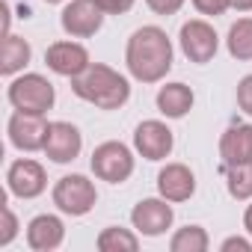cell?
<instances>
[{"label":"cell","mask_w":252,"mask_h":252,"mask_svg":"<svg viewBox=\"0 0 252 252\" xmlns=\"http://www.w3.org/2000/svg\"><path fill=\"white\" fill-rule=\"evenodd\" d=\"M83 149V137L71 122H51L48 140H45V155L54 163H71Z\"/></svg>","instance_id":"cell-13"},{"label":"cell","mask_w":252,"mask_h":252,"mask_svg":"<svg viewBox=\"0 0 252 252\" xmlns=\"http://www.w3.org/2000/svg\"><path fill=\"white\" fill-rule=\"evenodd\" d=\"M172 220H175V211H172L169 199H163V196H160V199H143V202H137L134 211H131L134 228H137L140 234H146V237L163 234V231L172 225Z\"/></svg>","instance_id":"cell-8"},{"label":"cell","mask_w":252,"mask_h":252,"mask_svg":"<svg viewBox=\"0 0 252 252\" xmlns=\"http://www.w3.org/2000/svg\"><path fill=\"white\" fill-rule=\"evenodd\" d=\"M45 63L60 77H77L89 68V51L77 42H54L45 51Z\"/></svg>","instance_id":"cell-12"},{"label":"cell","mask_w":252,"mask_h":252,"mask_svg":"<svg viewBox=\"0 0 252 252\" xmlns=\"http://www.w3.org/2000/svg\"><path fill=\"white\" fill-rule=\"evenodd\" d=\"M95 3L101 6L104 15H125V12H131L137 0H95Z\"/></svg>","instance_id":"cell-25"},{"label":"cell","mask_w":252,"mask_h":252,"mask_svg":"<svg viewBox=\"0 0 252 252\" xmlns=\"http://www.w3.org/2000/svg\"><path fill=\"white\" fill-rule=\"evenodd\" d=\"M71 89L77 98H83L101 110H119L131 98V83L104 63H89V68L83 74L71 77Z\"/></svg>","instance_id":"cell-2"},{"label":"cell","mask_w":252,"mask_h":252,"mask_svg":"<svg viewBox=\"0 0 252 252\" xmlns=\"http://www.w3.org/2000/svg\"><path fill=\"white\" fill-rule=\"evenodd\" d=\"M65 237V225L54 214H39L27 225V246L36 252H54Z\"/></svg>","instance_id":"cell-15"},{"label":"cell","mask_w":252,"mask_h":252,"mask_svg":"<svg viewBox=\"0 0 252 252\" xmlns=\"http://www.w3.org/2000/svg\"><path fill=\"white\" fill-rule=\"evenodd\" d=\"M45 3H63V0H45Z\"/></svg>","instance_id":"cell-31"},{"label":"cell","mask_w":252,"mask_h":252,"mask_svg":"<svg viewBox=\"0 0 252 252\" xmlns=\"http://www.w3.org/2000/svg\"><path fill=\"white\" fill-rule=\"evenodd\" d=\"M6 184H9V193L18 196V199H36L45 193L48 187V175H45V166L30 160V158H21L9 166L6 172Z\"/></svg>","instance_id":"cell-11"},{"label":"cell","mask_w":252,"mask_h":252,"mask_svg":"<svg viewBox=\"0 0 252 252\" xmlns=\"http://www.w3.org/2000/svg\"><path fill=\"white\" fill-rule=\"evenodd\" d=\"M60 24H63V30L68 36L89 39V36H95L101 30L104 12H101V6L95 3V0H71V3L63 9V15H60Z\"/></svg>","instance_id":"cell-7"},{"label":"cell","mask_w":252,"mask_h":252,"mask_svg":"<svg viewBox=\"0 0 252 252\" xmlns=\"http://www.w3.org/2000/svg\"><path fill=\"white\" fill-rule=\"evenodd\" d=\"M158 110L166 119H184L193 110V89L187 83H166V86H160Z\"/></svg>","instance_id":"cell-17"},{"label":"cell","mask_w":252,"mask_h":252,"mask_svg":"<svg viewBox=\"0 0 252 252\" xmlns=\"http://www.w3.org/2000/svg\"><path fill=\"white\" fill-rule=\"evenodd\" d=\"M193 6L202 15H222L225 9H231V0H193Z\"/></svg>","instance_id":"cell-26"},{"label":"cell","mask_w":252,"mask_h":252,"mask_svg":"<svg viewBox=\"0 0 252 252\" xmlns=\"http://www.w3.org/2000/svg\"><path fill=\"white\" fill-rule=\"evenodd\" d=\"M149 9L158 12V15H175L181 6H184V0H146Z\"/></svg>","instance_id":"cell-27"},{"label":"cell","mask_w":252,"mask_h":252,"mask_svg":"<svg viewBox=\"0 0 252 252\" xmlns=\"http://www.w3.org/2000/svg\"><path fill=\"white\" fill-rule=\"evenodd\" d=\"M158 193L169 202H187L196 193V175L184 163H166L158 172Z\"/></svg>","instance_id":"cell-14"},{"label":"cell","mask_w":252,"mask_h":252,"mask_svg":"<svg viewBox=\"0 0 252 252\" xmlns=\"http://www.w3.org/2000/svg\"><path fill=\"white\" fill-rule=\"evenodd\" d=\"M220 249H222V252H234V249H240V252H252V243H249L246 237H228V240H222Z\"/></svg>","instance_id":"cell-28"},{"label":"cell","mask_w":252,"mask_h":252,"mask_svg":"<svg viewBox=\"0 0 252 252\" xmlns=\"http://www.w3.org/2000/svg\"><path fill=\"white\" fill-rule=\"evenodd\" d=\"M172 146H175V137H172V131L166 128L163 122L146 119V122L137 125V131H134V149L146 160H163V158H169Z\"/></svg>","instance_id":"cell-9"},{"label":"cell","mask_w":252,"mask_h":252,"mask_svg":"<svg viewBox=\"0 0 252 252\" xmlns=\"http://www.w3.org/2000/svg\"><path fill=\"white\" fill-rule=\"evenodd\" d=\"M225 187H228V196L237 199V202L252 199V163H234V166H228Z\"/></svg>","instance_id":"cell-22"},{"label":"cell","mask_w":252,"mask_h":252,"mask_svg":"<svg viewBox=\"0 0 252 252\" xmlns=\"http://www.w3.org/2000/svg\"><path fill=\"white\" fill-rule=\"evenodd\" d=\"M51 122H45L39 113H15L9 119V143L21 152H39L45 149Z\"/></svg>","instance_id":"cell-10"},{"label":"cell","mask_w":252,"mask_h":252,"mask_svg":"<svg viewBox=\"0 0 252 252\" xmlns=\"http://www.w3.org/2000/svg\"><path fill=\"white\" fill-rule=\"evenodd\" d=\"M30 57H33V51H30L27 39L12 36V33L3 36V51H0V74H6V77L18 74L30 63Z\"/></svg>","instance_id":"cell-18"},{"label":"cell","mask_w":252,"mask_h":252,"mask_svg":"<svg viewBox=\"0 0 252 252\" xmlns=\"http://www.w3.org/2000/svg\"><path fill=\"white\" fill-rule=\"evenodd\" d=\"M243 225H246V231L252 234V205L246 208V214H243Z\"/></svg>","instance_id":"cell-30"},{"label":"cell","mask_w":252,"mask_h":252,"mask_svg":"<svg viewBox=\"0 0 252 252\" xmlns=\"http://www.w3.org/2000/svg\"><path fill=\"white\" fill-rule=\"evenodd\" d=\"M225 45H228V54H231L234 60H240V63L252 60V18L234 21V24L228 27Z\"/></svg>","instance_id":"cell-20"},{"label":"cell","mask_w":252,"mask_h":252,"mask_svg":"<svg viewBox=\"0 0 252 252\" xmlns=\"http://www.w3.org/2000/svg\"><path fill=\"white\" fill-rule=\"evenodd\" d=\"M237 107L252 116V74H246L240 83H237Z\"/></svg>","instance_id":"cell-24"},{"label":"cell","mask_w":252,"mask_h":252,"mask_svg":"<svg viewBox=\"0 0 252 252\" xmlns=\"http://www.w3.org/2000/svg\"><path fill=\"white\" fill-rule=\"evenodd\" d=\"M95 243L101 252H137L140 249V237L131 228H119V225L104 228Z\"/></svg>","instance_id":"cell-19"},{"label":"cell","mask_w":252,"mask_h":252,"mask_svg":"<svg viewBox=\"0 0 252 252\" xmlns=\"http://www.w3.org/2000/svg\"><path fill=\"white\" fill-rule=\"evenodd\" d=\"M234 12H252V0H231Z\"/></svg>","instance_id":"cell-29"},{"label":"cell","mask_w":252,"mask_h":252,"mask_svg":"<svg viewBox=\"0 0 252 252\" xmlns=\"http://www.w3.org/2000/svg\"><path fill=\"white\" fill-rule=\"evenodd\" d=\"M125 63L134 80L140 83H158L166 77V71L172 68V42L169 36L149 24L134 30V36L128 39V51H125Z\"/></svg>","instance_id":"cell-1"},{"label":"cell","mask_w":252,"mask_h":252,"mask_svg":"<svg viewBox=\"0 0 252 252\" xmlns=\"http://www.w3.org/2000/svg\"><path fill=\"white\" fill-rule=\"evenodd\" d=\"M57 101V92L48 77L42 74H21L9 83V104L21 113H39L45 116Z\"/></svg>","instance_id":"cell-3"},{"label":"cell","mask_w":252,"mask_h":252,"mask_svg":"<svg viewBox=\"0 0 252 252\" xmlns=\"http://www.w3.org/2000/svg\"><path fill=\"white\" fill-rule=\"evenodd\" d=\"M220 158L225 166L252 163V125H231L220 137Z\"/></svg>","instance_id":"cell-16"},{"label":"cell","mask_w":252,"mask_h":252,"mask_svg":"<svg viewBox=\"0 0 252 252\" xmlns=\"http://www.w3.org/2000/svg\"><path fill=\"white\" fill-rule=\"evenodd\" d=\"M178 42H181L184 57H187L190 63H196V65L211 63V60L217 57V48H220L217 30H214L208 21H202V18L187 21V24L181 27V33H178Z\"/></svg>","instance_id":"cell-6"},{"label":"cell","mask_w":252,"mask_h":252,"mask_svg":"<svg viewBox=\"0 0 252 252\" xmlns=\"http://www.w3.org/2000/svg\"><path fill=\"white\" fill-rule=\"evenodd\" d=\"M15 234H18V220L12 214V208L3 205V231H0V246H9L15 240Z\"/></svg>","instance_id":"cell-23"},{"label":"cell","mask_w":252,"mask_h":252,"mask_svg":"<svg viewBox=\"0 0 252 252\" xmlns=\"http://www.w3.org/2000/svg\"><path fill=\"white\" fill-rule=\"evenodd\" d=\"M54 205L63 211V214H71V217H83L95 208L98 202V193H95V184L86 178V175H63L57 184H54Z\"/></svg>","instance_id":"cell-4"},{"label":"cell","mask_w":252,"mask_h":252,"mask_svg":"<svg viewBox=\"0 0 252 252\" xmlns=\"http://www.w3.org/2000/svg\"><path fill=\"white\" fill-rule=\"evenodd\" d=\"M208 246H211V240H208V231L202 225H184L169 240L172 252H205Z\"/></svg>","instance_id":"cell-21"},{"label":"cell","mask_w":252,"mask_h":252,"mask_svg":"<svg viewBox=\"0 0 252 252\" xmlns=\"http://www.w3.org/2000/svg\"><path fill=\"white\" fill-rule=\"evenodd\" d=\"M92 172L101 178V181H110V184H122L134 175V155L125 143H101L95 152H92Z\"/></svg>","instance_id":"cell-5"}]
</instances>
